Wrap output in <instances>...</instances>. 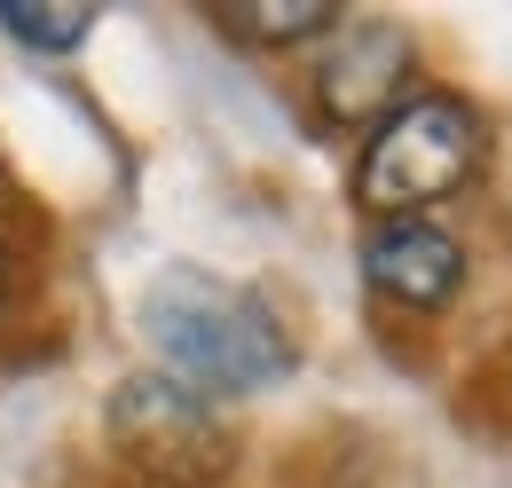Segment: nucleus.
<instances>
[{
  "mask_svg": "<svg viewBox=\"0 0 512 488\" xmlns=\"http://www.w3.org/2000/svg\"><path fill=\"white\" fill-rule=\"evenodd\" d=\"M0 284H8V260H0Z\"/></svg>",
  "mask_w": 512,
  "mask_h": 488,
  "instance_id": "obj_8",
  "label": "nucleus"
},
{
  "mask_svg": "<svg viewBox=\"0 0 512 488\" xmlns=\"http://www.w3.org/2000/svg\"><path fill=\"white\" fill-rule=\"evenodd\" d=\"M363 276L402 307H449L465 284V252L434 221H379V237L363 244Z\"/></svg>",
  "mask_w": 512,
  "mask_h": 488,
  "instance_id": "obj_5",
  "label": "nucleus"
},
{
  "mask_svg": "<svg viewBox=\"0 0 512 488\" xmlns=\"http://www.w3.org/2000/svg\"><path fill=\"white\" fill-rule=\"evenodd\" d=\"M331 16H339V0H237L221 24H229L237 40L284 48V40H316V32H331Z\"/></svg>",
  "mask_w": 512,
  "mask_h": 488,
  "instance_id": "obj_6",
  "label": "nucleus"
},
{
  "mask_svg": "<svg viewBox=\"0 0 512 488\" xmlns=\"http://www.w3.org/2000/svg\"><path fill=\"white\" fill-rule=\"evenodd\" d=\"M0 24L24 48H79L95 32V8H79V0H0Z\"/></svg>",
  "mask_w": 512,
  "mask_h": 488,
  "instance_id": "obj_7",
  "label": "nucleus"
},
{
  "mask_svg": "<svg viewBox=\"0 0 512 488\" xmlns=\"http://www.w3.org/2000/svg\"><path fill=\"white\" fill-rule=\"evenodd\" d=\"M111 441H119V457L134 473L158 488H205L229 473V433L213 418V402L174 386L166 370L127 378L111 394Z\"/></svg>",
  "mask_w": 512,
  "mask_h": 488,
  "instance_id": "obj_3",
  "label": "nucleus"
},
{
  "mask_svg": "<svg viewBox=\"0 0 512 488\" xmlns=\"http://www.w3.org/2000/svg\"><path fill=\"white\" fill-rule=\"evenodd\" d=\"M481 166V119L465 95H402L363 150L355 197L386 221H426V205H442L449 189L473 182Z\"/></svg>",
  "mask_w": 512,
  "mask_h": 488,
  "instance_id": "obj_2",
  "label": "nucleus"
},
{
  "mask_svg": "<svg viewBox=\"0 0 512 488\" xmlns=\"http://www.w3.org/2000/svg\"><path fill=\"white\" fill-rule=\"evenodd\" d=\"M142 339L166 363V378L205 394V402L213 394H260L292 370V339H284L276 307L229 276H213V268H190V260H174L142 284Z\"/></svg>",
  "mask_w": 512,
  "mask_h": 488,
  "instance_id": "obj_1",
  "label": "nucleus"
},
{
  "mask_svg": "<svg viewBox=\"0 0 512 488\" xmlns=\"http://www.w3.org/2000/svg\"><path fill=\"white\" fill-rule=\"evenodd\" d=\"M402 79H410V32L402 24H347L316 71V95L339 126H379L402 103Z\"/></svg>",
  "mask_w": 512,
  "mask_h": 488,
  "instance_id": "obj_4",
  "label": "nucleus"
}]
</instances>
